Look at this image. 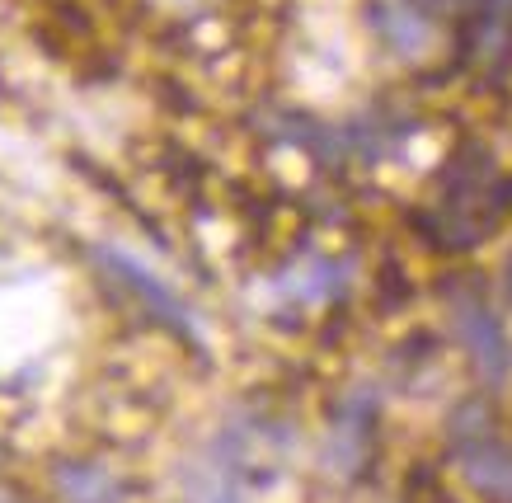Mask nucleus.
<instances>
[{"label":"nucleus","instance_id":"obj_1","mask_svg":"<svg viewBox=\"0 0 512 503\" xmlns=\"http://www.w3.org/2000/svg\"><path fill=\"white\" fill-rule=\"evenodd\" d=\"M456 466L494 503H512V447L484 424L456 428Z\"/></svg>","mask_w":512,"mask_h":503},{"label":"nucleus","instance_id":"obj_2","mask_svg":"<svg viewBox=\"0 0 512 503\" xmlns=\"http://www.w3.org/2000/svg\"><path fill=\"white\" fill-rule=\"evenodd\" d=\"M456 330H461L470 358L480 362L484 377H503V372H508V362H512L508 339H503V325L489 315V306H480V301H461V306H456Z\"/></svg>","mask_w":512,"mask_h":503},{"label":"nucleus","instance_id":"obj_3","mask_svg":"<svg viewBox=\"0 0 512 503\" xmlns=\"http://www.w3.org/2000/svg\"><path fill=\"white\" fill-rule=\"evenodd\" d=\"M99 259H104V268H113V278H123V283L132 287L141 301H151V306L170 320L174 330H188V315L179 311V301H174L170 287L151 278V268H141L137 259H132V254H123V250H99Z\"/></svg>","mask_w":512,"mask_h":503},{"label":"nucleus","instance_id":"obj_4","mask_svg":"<svg viewBox=\"0 0 512 503\" xmlns=\"http://www.w3.org/2000/svg\"><path fill=\"white\" fill-rule=\"evenodd\" d=\"M57 480L66 489V503H113V480L94 466H71Z\"/></svg>","mask_w":512,"mask_h":503},{"label":"nucleus","instance_id":"obj_5","mask_svg":"<svg viewBox=\"0 0 512 503\" xmlns=\"http://www.w3.org/2000/svg\"><path fill=\"white\" fill-rule=\"evenodd\" d=\"M503 287H508V301H512V264H508V273H503Z\"/></svg>","mask_w":512,"mask_h":503}]
</instances>
